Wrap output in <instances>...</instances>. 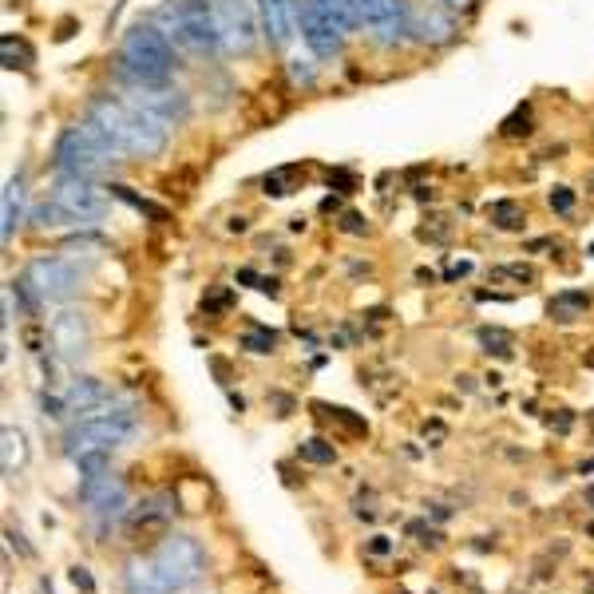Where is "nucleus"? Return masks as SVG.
<instances>
[{"label": "nucleus", "instance_id": "obj_38", "mask_svg": "<svg viewBox=\"0 0 594 594\" xmlns=\"http://www.w3.org/2000/svg\"><path fill=\"white\" fill-rule=\"evenodd\" d=\"M408 531L420 535L424 547H440V531H432V527H424V523H408Z\"/></svg>", "mask_w": 594, "mask_h": 594}, {"label": "nucleus", "instance_id": "obj_29", "mask_svg": "<svg viewBox=\"0 0 594 594\" xmlns=\"http://www.w3.org/2000/svg\"><path fill=\"white\" fill-rule=\"evenodd\" d=\"M246 353H274V345H278V333L274 329H250V333H242V341H238Z\"/></svg>", "mask_w": 594, "mask_h": 594}, {"label": "nucleus", "instance_id": "obj_30", "mask_svg": "<svg viewBox=\"0 0 594 594\" xmlns=\"http://www.w3.org/2000/svg\"><path fill=\"white\" fill-rule=\"evenodd\" d=\"M111 195H115V198H123L127 206H135L139 214H151V218H159V222L167 218V210H163V206H155V202H147V198H139V195H135V191H131V187H111Z\"/></svg>", "mask_w": 594, "mask_h": 594}, {"label": "nucleus", "instance_id": "obj_6", "mask_svg": "<svg viewBox=\"0 0 594 594\" xmlns=\"http://www.w3.org/2000/svg\"><path fill=\"white\" fill-rule=\"evenodd\" d=\"M131 432H135V416H131L127 408H115V412H103V408H99V412H88L80 424L68 428V436H64V452L76 460V456H84V452L123 444Z\"/></svg>", "mask_w": 594, "mask_h": 594}, {"label": "nucleus", "instance_id": "obj_26", "mask_svg": "<svg viewBox=\"0 0 594 594\" xmlns=\"http://www.w3.org/2000/svg\"><path fill=\"white\" fill-rule=\"evenodd\" d=\"M301 175V167H278V171H270L266 179H262V187H266V195L274 198H286L294 191V179Z\"/></svg>", "mask_w": 594, "mask_h": 594}, {"label": "nucleus", "instance_id": "obj_31", "mask_svg": "<svg viewBox=\"0 0 594 594\" xmlns=\"http://www.w3.org/2000/svg\"><path fill=\"white\" fill-rule=\"evenodd\" d=\"M503 135L507 139H519V135H531V107H519L511 119H503Z\"/></svg>", "mask_w": 594, "mask_h": 594}, {"label": "nucleus", "instance_id": "obj_19", "mask_svg": "<svg viewBox=\"0 0 594 594\" xmlns=\"http://www.w3.org/2000/svg\"><path fill=\"white\" fill-rule=\"evenodd\" d=\"M64 400H68V412H99L103 404H111V389L92 381V377H84V381H76L68 389Z\"/></svg>", "mask_w": 594, "mask_h": 594}, {"label": "nucleus", "instance_id": "obj_35", "mask_svg": "<svg viewBox=\"0 0 594 594\" xmlns=\"http://www.w3.org/2000/svg\"><path fill=\"white\" fill-rule=\"evenodd\" d=\"M230 305H234L230 290H210V294L202 297V309H206V313H222V309H230Z\"/></svg>", "mask_w": 594, "mask_h": 594}, {"label": "nucleus", "instance_id": "obj_5", "mask_svg": "<svg viewBox=\"0 0 594 594\" xmlns=\"http://www.w3.org/2000/svg\"><path fill=\"white\" fill-rule=\"evenodd\" d=\"M163 16L171 20V32L198 56H214L222 48L214 0H175V4H167Z\"/></svg>", "mask_w": 594, "mask_h": 594}, {"label": "nucleus", "instance_id": "obj_2", "mask_svg": "<svg viewBox=\"0 0 594 594\" xmlns=\"http://www.w3.org/2000/svg\"><path fill=\"white\" fill-rule=\"evenodd\" d=\"M202 547L191 535H167L151 555L131 559L123 571L127 594H175L202 575Z\"/></svg>", "mask_w": 594, "mask_h": 594}, {"label": "nucleus", "instance_id": "obj_28", "mask_svg": "<svg viewBox=\"0 0 594 594\" xmlns=\"http://www.w3.org/2000/svg\"><path fill=\"white\" fill-rule=\"evenodd\" d=\"M76 464H80V476H84V480H88V476H107V468H111V448L84 452V456H76Z\"/></svg>", "mask_w": 594, "mask_h": 594}, {"label": "nucleus", "instance_id": "obj_14", "mask_svg": "<svg viewBox=\"0 0 594 594\" xmlns=\"http://www.w3.org/2000/svg\"><path fill=\"white\" fill-rule=\"evenodd\" d=\"M80 499L96 511L99 519H119V515L127 511L123 484H119V480H111V472H107V476H88V480L80 484Z\"/></svg>", "mask_w": 594, "mask_h": 594}, {"label": "nucleus", "instance_id": "obj_36", "mask_svg": "<svg viewBox=\"0 0 594 594\" xmlns=\"http://www.w3.org/2000/svg\"><path fill=\"white\" fill-rule=\"evenodd\" d=\"M341 230H345V234H369V222H365L357 210H345V214H341Z\"/></svg>", "mask_w": 594, "mask_h": 594}, {"label": "nucleus", "instance_id": "obj_23", "mask_svg": "<svg viewBox=\"0 0 594 594\" xmlns=\"http://www.w3.org/2000/svg\"><path fill=\"white\" fill-rule=\"evenodd\" d=\"M0 452H4V476H16L28 460V444H24V432L20 428H4L0 432Z\"/></svg>", "mask_w": 594, "mask_h": 594}, {"label": "nucleus", "instance_id": "obj_15", "mask_svg": "<svg viewBox=\"0 0 594 594\" xmlns=\"http://www.w3.org/2000/svg\"><path fill=\"white\" fill-rule=\"evenodd\" d=\"M135 103L139 107H147V111H155L159 119H167V123H183L187 119V111H191V103L183 92H171V88H135Z\"/></svg>", "mask_w": 594, "mask_h": 594}, {"label": "nucleus", "instance_id": "obj_21", "mask_svg": "<svg viewBox=\"0 0 594 594\" xmlns=\"http://www.w3.org/2000/svg\"><path fill=\"white\" fill-rule=\"evenodd\" d=\"M0 60H4V68L8 72H28L32 64H36V52H32V44L24 40V36H12V32H4L0 36Z\"/></svg>", "mask_w": 594, "mask_h": 594}, {"label": "nucleus", "instance_id": "obj_17", "mask_svg": "<svg viewBox=\"0 0 594 594\" xmlns=\"http://www.w3.org/2000/svg\"><path fill=\"white\" fill-rule=\"evenodd\" d=\"M412 36L420 40V44H448L452 36H456V24H452V16H444V12H420L416 20H412Z\"/></svg>", "mask_w": 594, "mask_h": 594}, {"label": "nucleus", "instance_id": "obj_41", "mask_svg": "<svg viewBox=\"0 0 594 594\" xmlns=\"http://www.w3.org/2000/svg\"><path fill=\"white\" fill-rule=\"evenodd\" d=\"M369 551H373V555H389V539H385V535H377V539L369 543Z\"/></svg>", "mask_w": 594, "mask_h": 594}, {"label": "nucleus", "instance_id": "obj_32", "mask_svg": "<svg viewBox=\"0 0 594 594\" xmlns=\"http://www.w3.org/2000/svg\"><path fill=\"white\" fill-rule=\"evenodd\" d=\"M290 80L301 84V88H313L317 72H313V64H309V60H290Z\"/></svg>", "mask_w": 594, "mask_h": 594}, {"label": "nucleus", "instance_id": "obj_9", "mask_svg": "<svg viewBox=\"0 0 594 594\" xmlns=\"http://www.w3.org/2000/svg\"><path fill=\"white\" fill-rule=\"evenodd\" d=\"M218 12V32L226 52H254L258 44V0H214Z\"/></svg>", "mask_w": 594, "mask_h": 594}, {"label": "nucleus", "instance_id": "obj_18", "mask_svg": "<svg viewBox=\"0 0 594 594\" xmlns=\"http://www.w3.org/2000/svg\"><path fill=\"white\" fill-rule=\"evenodd\" d=\"M20 214H24V175L8 179V187H4V202H0V238L4 242H12Z\"/></svg>", "mask_w": 594, "mask_h": 594}, {"label": "nucleus", "instance_id": "obj_4", "mask_svg": "<svg viewBox=\"0 0 594 594\" xmlns=\"http://www.w3.org/2000/svg\"><path fill=\"white\" fill-rule=\"evenodd\" d=\"M111 155H119L111 147V139L92 119H84L80 127L60 131V139L52 147V167H56V175H68V179H96L111 167Z\"/></svg>", "mask_w": 594, "mask_h": 594}, {"label": "nucleus", "instance_id": "obj_24", "mask_svg": "<svg viewBox=\"0 0 594 594\" xmlns=\"http://www.w3.org/2000/svg\"><path fill=\"white\" fill-rule=\"evenodd\" d=\"M32 226L36 230H60V226H76V222L68 218V210L56 198H44L40 206H32Z\"/></svg>", "mask_w": 594, "mask_h": 594}, {"label": "nucleus", "instance_id": "obj_40", "mask_svg": "<svg viewBox=\"0 0 594 594\" xmlns=\"http://www.w3.org/2000/svg\"><path fill=\"white\" fill-rule=\"evenodd\" d=\"M92 246H103V238L84 234V238H72V242H68V250H92Z\"/></svg>", "mask_w": 594, "mask_h": 594}, {"label": "nucleus", "instance_id": "obj_45", "mask_svg": "<svg viewBox=\"0 0 594 594\" xmlns=\"http://www.w3.org/2000/svg\"><path fill=\"white\" fill-rule=\"evenodd\" d=\"M587 503H591V507H594V484H591V488H587Z\"/></svg>", "mask_w": 594, "mask_h": 594}, {"label": "nucleus", "instance_id": "obj_1", "mask_svg": "<svg viewBox=\"0 0 594 594\" xmlns=\"http://www.w3.org/2000/svg\"><path fill=\"white\" fill-rule=\"evenodd\" d=\"M88 119L111 139V147H115L119 155H131V159H155V155H163L167 131H171V123L159 119L155 111L139 107L135 99L123 103V99H115V96L92 99V103H88Z\"/></svg>", "mask_w": 594, "mask_h": 594}, {"label": "nucleus", "instance_id": "obj_44", "mask_svg": "<svg viewBox=\"0 0 594 594\" xmlns=\"http://www.w3.org/2000/svg\"><path fill=\"white\" fill-rule=\"evenodd\" d=\"M579 472H583V476H587V472H594V460H583V468H579Z\"/></svg>", "mask_w": 594, "mask_h": 594}, {"label": "nucleus", "instance_id": "obj_13", "mask_svg": "<svg viewBox=\"0 0 594 594\" xmlns=\"http://www.w3.org/2000/svg\"><path fill=\"white\" fill-rule=\"evenodd\" d=\"M258 20L270 48H286L297 28V0H258Z\"/></svg>", "mask_w": 594, "mask_h": 594}, {"label": "nucleus", "instance_id": "obj_7", "mask_svg": "<svg viewBox=\"0 0 594 594\" xmlns=\"http://www.w3.org/2000/svg\"><path fill=\"white\" fill-rule=\"evenodd\" d=\"M297 24H301V36L305 44L313 48V56L329 60L341 52L345 44V24L337 20V12L325 4V0H297Z\"/></svg>", "mask_w": 594, "mask_h": 594}, {"label": "nucleus", "instance_id": "obj_34", "mask_svg": "<svg viewBox=\"0 0 594 594\" xmlns=\"http://www.w3.org/2000/svg\"><path fill=\"white\" fill-rule=\"evenodd\" d=\"M492 278L499 282V278H515V282H535V270L531 266H495Z\"/></svg>", "mask_w": 594, "mask_h": 594}, {"label": "nucleus", "instance_id": "obj_22", "mask_svg": "<svg viewBox=\"0 0 594 594\" xmlns=\"http://www.w3.org/2000/svg\"><path fill=\"white\" fill-rule=\"evenodd\" d=\"M488 222H492L495 230H523V222H527V210H523V202H515V198H499L488 206Z\"/></svg>", "mask_w": 594, "mask_h": 594}, {"label": "nucleus", "instance_id": "obj_25", "mask_svg": "<svg viewBox=\"0 0 594 594\" xmlns=\"http://www.w3.org/2000/svg\"><path fill=\"white\" fill-rule=\"evenodd\" d=\"M476 341L484 345V353H492V357H511L515 353V337L507 333V329H492V325H484L480 333H476Z\"/></svg>", "mask_w": 594, "mask_h": 594}, {"label": "nucleus", "instance_id": "obj_8", "mask_svg": "<svg viewBox=\"0 0 594 594\" xmlns=\"http://www.w3.org/2000/svg\"><path fill=\"white\" fill-rule=\"evenodd\" d=\"M24 278L32 282V290L44 301H72L84 290L88 270L80 262H72V258H36Z\"/></svg>", "mask_w": 594, "mask_h": 594}, {"label": "nucleus", "instance_id": "obj_3", "mask_svg": "<svg viewBox=\"0 0 594 594\" xmlns=\"http://www.w3.org/2000/svg\"><path fill=\"white\" fill-rule=\"evenodd\" d=\"M119 72H123L135 88H159V84H167L171 72H175V48H171L167 32L155 28V24H135V28L123 36Z\"/></svg>", "mask_w": 594, "mask_h": 594}, {"label": "nucleus", "instance_id": "obj_11", "mask_svg": "<svg viewBox=\"0 0 594 594\" xmlns=\"http://www.w3.org/2000/svg\"><path fill=\"white\" fill-rule=\"evenodd\" d=\"M361 24L381 40V44H400L412 32V16L404 0H357Z\"/></svg>", "mask_w": 594, "mask_h": 594}, {"label": "nucleus", "instance_id": "obj_43", "mask_svg": "<svg viewBox=\"0 0 594 594\" xmlns=\"http://www.w3.org/2000/svg\"><path fill=\"white\" fill-rule=\"evenodd\" d=\"M444 4H448V8H456V12H468L476 0H444Z\"/></svg>", "mask_w": 594, "mask_h": 594}, {"label": "nucleus", "instance_id": "obj_12", "mask_svg": "<svg viewBox=\"0 0 594 594\" xmlns=\"http://www.w3.org/2000/svg\"><path fill=\"white\" fill-rule=\"evenodd\" d=\"M48 341H52V349H56L64 361H80V357L88 353V345H92V325H88L84 313L64 309V313L52 317V325H48Z\"/></svg>", "mask_w": 594, "mask_h": 594}, {"label": "nucleus", "instance_id": "obj_39", "mask_svg": "<svg viewBox=\"0 0 594 594\" xmlns=\"http://www.w3.org/2000/svg\"><path fill=\"white\" fill-rule=\"evenodd\" d=\"M72 583H76L84 594H96V583H92V575H88L84 567H76V571H72Z\"/></svg>", "mask_w": 594, "mask_h": 594}, {"label": "nucleus", "instance_id": "obj_27", "mask_svg": "<svg viewBox=\"0 0 594 594\" xmlns=\"http://www.w3.org/2000/svg\"><path fill=\"white\" fill-rule=\"evenodd\" d=\"M297 456H301V460H309V464H333V460H337V448H333L329 440L313 436V440L297 444Z\"/></svg>", "mask_w": 594, "mask_h": 594}, {"label": "nucleus", "instance_id": "obj_10", "mask_svg": "<svg viewBox=\"0 0 594 594\" xmlns=\"http://www.w3.org/2000/svg\"><path fill=\"white\" fill-rule=\"evenodd\" d=\"M52 198L68 210V218H72L76 226L96 222V218L107 214V195L99 191L92 179H68V175H60V179L52 183Z\"/></svg>", "mask_w": 594, "mask_h": 594}, {"label": "nucleus", "instance_id": "obj_20", "mask_svg": "<svg viewBox=\"0 0 594 594\" xmlns=\"http://www.w3.org/2000/svg\"><path fill=\"white\" fill-rule=\"evenodd\" d=\"M587 309H591V294H587V290H563V294H555L551 301H547L551 321H563V325L583 321Z\"/></svg>", "mask_w": 594, "mask_h": 594}, {"label": "nucleus", "instance_id": "obj_33", "mask_svg": "<svg viewBox=\"0 0 594 594\" xmlns=\"http://www.w3.org/2000/svg\"><path fill=\"white\" fill-rule=\"evenodd\" d=\"M547 202H551V210L571 214V210H575V191H571V187H555V191L547 195Z\"/></svg>", "mask_w": 594, "mask_h": 594}, {"label": "nucleus", "instance_id": "obj_42", "mask_svg": "<svg viewBox=\"0 0 594 594\" xmlns=\"http://www.w3.org/2000/svg\"><path fill=\"white\" fill-rule=\"evenodd\" d=\"M468 270H472V262H456V266H452V270H448V278H464V274H468Z\"/></svg>", "mask_w": 594, "mask_h": 594}, {"label": "nucleus", "instance_id": "obj_37", "mask_svg": "<svg viewBox=\"0 0 594 594\" xmlns=\"http://www.w3.org/2000/svg\"><path fill=\"white\" fill-rule=\"evenodd\" d=\"M547 428H551V432H571V428H575V416H571V412L563 408V412L547 416Z\"/></svg>", "mask_w": 594, "mask_h": 594}, {"label": "nucleus", "instance_id": "obj_16", "mask_svg": "<svg viewBox=\"0 0 594 594\" xmlns=\"http://www.w3.org/2000/svg\"><path fill=\"white\" fill-rule=\"evenodd\" d=\"M171 515H175V495H151L127 511V527L131 531H155V527H167Z\"/></svg>", "mask_w": 594, "mask_h": 594}]
</instances>
